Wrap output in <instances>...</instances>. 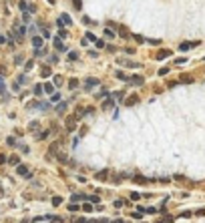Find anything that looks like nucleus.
<instances>
[{
	"instance_id": "obj_35",
	"label": "nucleus",
	"mask_w": 205,
	"mask_h": 223,
	"mask_svg": "<svg viewBox=\"0 0 205 223\" xmlns=\"http://www.w3.org/2000/svg\"><path fill=\"white\" fill-rule=\"evenodd\" d=\"M105 97H107V92H105V90H102V92H99V95H95V99H97V100L105 99Z\"/></svg>"
},
{
	"instance_id": "obj_14",
	"label": "nucleus",
	"mask_w": 205,
	"mask_h": 223,
	"mask_svg": "<svg viewBox=\"0 0 205 223\" xmlns=\"http://www.w3.org/2000/svg\"><path fill=\"white\" fill-rule=\"evenodd\" d=\"M80 209H82L85 213H92V211H95V205H92V203H85Z\"/></svg>"
},
{
	"instance_id": "obj_44",
	"label": "nucleus",
	"mask_w": 205,
	"mask_h": 223,
	"mask_svg": "<svg viewBox=\"0 0 205 223\" xmlns=\"http://www.w3.org/2000/svg\"><path fill=\"white\" fill-rule=\"evenodd\" d=\"M123 205H125V201H121V199L115 201V207H123Z\"/></svg>"
},
{
	"instance_id": "obj_42",
	"label": "nucleus",
	"mask_w": 205,
	"mask_h": 223,
	"mask_svg": "<svg viewBox=\"0 0 205 223\" xmlns=\"http://www.w3.org/2000/svg\"><path fill=\"white\" fill-rule=\"evenodd\" d=\"M95 44H97V48H102V46H105V42H102V40H99V38H97V40H95Z\"/></svg>"
},
{
	"instance_id": "obj_54",
	"label": "nucleus",
	"mask_w": 205,
	"mask_h": 223,
	"mask_svg": "<svg viewBox=\"0 0 205 223\" xmlns=\"http://www.w3.org/2000/svg\"><path fill=\"white\" fill-rule=\"evenodd\" d=\"M54 2H57V0H48V4H54Z\"/></svg>"
},
{
	"instance_id": "obj_27",
	"label": "nucleus",
	"mask_w": 205,
	"mask_h": 223,
	"mask_svg": "<svg viewBox=\"0 0 205 223\" xmlns=\"http://www.w3.org/2000/svg\"><path fill=\"white\" fill-rule=\"evenodd\" d=\"M14 62H16V65L24 62V56H22V54H16V56H14Z\"/></svg>"
},
{
	"instance_id": "obj_12",
	"label": "nucleus",
	"mask_w": 205,
	"mask_h": 223,
	"mask_svg": "<svg viewBox=\"0 0 205 223\" xmlns=\"http://www.w3.org/2000/svg\"><path fill=\"white\" fill-rule=\"evenodd\" d=\"M137 103H139V97H137V95H133L131 99H127V100H125V105H127V107H135Z\"/></svg>"
},
{
	"instance_id": "obj_13",
	"label": "nucleus",
	"mask_w": 205,
	"mask_h": 223,
	"mask_svg": "<svg viewBox=\"0 0 205 223\" xmlns=\"http://www.w3.org/2000/svg\"><path fill=\"white\" fill-rule=\"evenodd\" d=\"M107 175H109V171H107V169H102V171H99V173L95 175V179H99V181H105V179H107Z\"/></svg>"
},
{
	"instance_id": "obj_47",
	"label": "nucleus",
	"mask_w": 205,
	"mask_h": 223,
	"mask_svg": "<svg viewBox=\"0 0 205 223\" xmlns=\"http://www.w3.org/2000/svg\"><path fill=\"white\" fill-rule=\"evenodd\" d=\"M191 215H193L191 211H183V213H181V217H185V219H187V217H191Z\"/></svg>"
},
{
	"instance_id": "obj_10",
	"label": "nucleus",
	"mask_w": 205,
	"mask_h": 223,
	"mask_svg": "<svg viewBox=\"0 0 205 223\" xmlns=\"http://www.w3.org/2000/svg\"><path fill=\"white\" fill-rule=\"evenodd\" d=\"M167 56H171V50L163 48V50H159V52H157V60H163V58H167Z\"/></svg>"
},
{
	"instance_id": "obj_1",
	"label": "nucleus",
	"mask_w": 205,
	"mask_h": 223,
	"mask_svg": "<svg viewBox=\"0 0 205 223\" xmlns=\"http://www.w3.org/2000/svg\"><path fill=\"white\" fill-rule=\"evenodd\" d=\"M77 115H67V119H65V127H67L68 133H72L75 129H77Z\"/></svg>"
},
{
	"instance_id": "obj_40",
	"label": "nucleus",
	"mask_w": 205,
	"mask_h": 223,
	"mask_svg": "<svg viewBox=\"0 0 205 223\" xmlns=\"http://www.w3.org/2000/svg\"><path fill=\"white\" fill-rule=\"evenodd\" d=\"M87 40H92V42H95L97 38H95V34H92V32H87Z\"/></svg>"
},
{
	"instance_id": "obj_41",
	"label": "nucleus",
	"mask_w": 205,
	"mask_h": 223,
	"mask_svg": "<svg viewBox=\"0 0 205 223\" xmlns=\"http://www.w3.org/2000/svg\"><path fill=\"white\" fill-rule=\"evenodd\" d=\"M117 78H121V80H127V77H125V72H121V70H119V72H117Z\"/></svg>"
},
{
	"instance_id": "obj_46",
	"label": "nucleus",
	"mask_w": 205,
	"mask_h": 223,
	"mask_svg": "<svg viewBox=\"0 0 205 223\" xmlns=\"http://www.w3.org/2000/svg\"><path fill=\"white\" fill-rule=\"evenodd\" d=\"M185 62H187V58H177L175 60V65H185Z\"/></svg>"
},
{
	"instance_id": "obj_20",
	"label": "nucleus",
	"mask_w": 205,
	"mask_h": 223,
	"mask_svg": "<svg viewBox=\"0 0 205 223\" xmlns=\"http://www.w3.org/2000/svg\"><path fill=\"white\" fill-rule=\"evenodd\" d=\"M79 209H80V207L77 205V203H70V205H68V211H70V213H77Z\"/></svg>"
},
{
	"instance_id": "obj_11",
	"label": "nucleus",
	"mask_w": 205,
	"mask_h": 223,
	"mask_svg": "<svg viewBox=\"0 0 205 223\" xmlns=\"http://www.w3.org/2000/svg\"><path fill=\"white\" fill-rule=\"evenodd\" d=\"M42 40L44 38H40V36H32V46L34 48H42Z\"/></svg>"
},
{
	"instance_id": "obj_36",
	"label": "nucleus",
	"mask_w": 205,
	"mask_h": 223,
	"mask_svg": "<svg viewBox=\"0 0 205 223\" xmlns=\"http://www.w3.org/2000/svg\"><path fill=\"white\" fill-rule=\"evenodd\" d=\"M72 4H75V8H77V10H80V8H82V2H80V0H75Z\"/></svg>"
},
{
	"instance_id": "obj_2",
	"label": "nucleus",
	"mask_w": 205,
	"mask_h": 223,
	"mask_svg": "<svg viewBox=\"0 0 205 223\" xmlns=\"http://www.w3.org/2000/svg\"><path fill=\"white\" fill-rule=\"evenodd\" d=\"M58 147H60V141H54L52 145L48 147V153H46V161H52V159L58 155Z\"/></svg>"
},
{
	"instance_id": "obj_23",
	"label": "nucleus",
	"mask_w": 205,
	"mask_h": 223,
	"mask_svg": "<svg viewBox=\"0 0 205 223\" xmlns=\"http://www.w3.org/2000/svg\"><path fill=\"white\" fill-rule=\"evenodd\" d=\"M50 75H52L50 67H44V68H42V77H50Z\"/></svg>"
},
{
	"instance_id": "obj_53",
	"label": "nucleus",
	"mask_w": 205,
	"mask_h": 223,
	"mask_svg": "<svg viewBox=\"0 0 205 223\" xmlns=\"http://www.w3.org/2000/svg\"><path fill=\"white\" fill-rule=\"evenodd\" d=\"M4 42H6V38H4V36H0V44H4Z\"/></svg>"
},
{
	"instance_id": "obj_30",
	"label": "nucleus",
	"mask_w": 205,
	"mask_h": 223,
	"mask_svg": "<svg viewBox=\"0 0 205 223\" xmlns=\"http://www.w3.org/2000/svg\"><path fill=\"white\" fill-rule=\"evenodd\" d=\"M60 203H62V199H60V197H52V205H54V207H58Z\"/></svg>"
},
{
	"instance_id": "obj_3",
	"label": "nucleus",
	"mask_w": 205,
	"mask_h": 223,
	"mask_svg": "<svg viewBox=\"0 0 205 223\" xmlns=\"http://www.w3.org/2000/svg\"><path fill=\"white\" fill-rule=\"evenodd\" d=\"M201 44V40H191V42H181L179 44V50L181 52H187V50H191V48H195V46Z\"/></svg>"
},
{
	"instance_id": "obj_56",
	"label": "nucleus",
	"mask_w": 205,
	"mask_h": 223,
	"mask_svg": "<svg viewBox=\"0 0 205 223\" xmlns=\"http://www.w3.org/2000/svg\"><path fill=\"white\" fill-rule=\"evenodd\" d=\"M203 60H205V58H203Z\"/></svg>"
},
{
	"instance_id": "obj_24",
	"label": "nucleus",
	"mask_w": 205,
	"mask_h": 223,
	"mask_svg": "<svg viewBox=\"0 0 205 223\" xmlns=\"http://www.w3.org/2000/svg\"><path fill=\"white\" fill-rule=\"evenodd\" d=\"M6 145H10V147H16V139H14V137H8V139H6Z\"/></svg>"
},
{
	"instance_id": "obj_22",
	"label": "nucleus",
	"mask_w": 205,
	"mask_h": 223,
	"mask_svg": "<svg viewBox=\"0 0 205 223\" xmlns=\"http://www.w3.org/2000/svg\"><path fill=\"white\" fill-rule=\"evenodd\" d=\"M77 58H79V52H75V50L68 52V60H77Z\"/></svg>"
},
{
	"instance_id": "obj_52",
	"label": "nucleus",
	"mask_w": 205,
	"mask_h": 223,
	"mask_svg": "<svg viewBox=\"0 0 205 223\" xmlns=\"http://www.w3.org/2000/svg\"><path fill=\"white\" fill-rule=\"evenodd\" d=\"M72 223H85V219H72Z\"/></svg>"
},
{
	"instance_id": "obj_28",
	"label": "nucleus",
	"mask_w": 205,
	"mask_h": 223,
	"mask_svg": "<svg viewBox=\"0 0 205 223\" xmlns=\"http://www.w3.org/2000/svg\"><path fill=\"white\" fill-rule=\"evenodd\" d=\"M18 6H20V10H22V12H26V10H28V4H26L24 0H22V2H18Z\"/></svg>"
},
{
	"instance_id": "obj_51",
	"label": "nucleus",
	"mask_w": 205,
	"mask_h": 223,
	"mask_svg": "<svg viewBox=\"0 0 205 223\" xmlns=\"http://www.w3.org/2000/svg\"><path fill=\"white\" fill-rule=\"evenodd\" d=\"M195 215H205V209H197V211H195Z\"/></svg>"
},
{
	"instance_id": "obj_29",
	"label": "nucleus",
	"mask_w": 205,
	"mask_h": 223,
	"mask_svg": "<svg viewBox=\"0 0 205 223\" xmlns=\"http://www.w3.org/2000/svg\"><path fill=\"white\" fill-rule=\"evenodd\" d=\"M58 85H62V77L54 75V87H58Z\"/></svg>"
},
{
	"instance_id": "obj_19",
	"label": "nucleus",
	"mask_w": 205,
	"mask_h": 223,
	"mask_svg": "<svg viewBox=\"0 0 205 223\" xmlns=\"http://www.w3.org/2000/svg\"><path fill=\"white\" fill-rule=\"evenodd\" d=\"M68 87H70V90H75L77 87H79V80H77V78H70V82H68Z\"/></svg>"
},
{
	"instance_id": "obj_25",
	"label": "nucleus",
	"mask_w": 205,
	"mask_h": 223,
	"mask_svg": "<svg viewBox=\"0 0 205 223\" xmlns=\"http://www.w3.org/2000/svg\"><path fill=\"white\" fill-rule=\"evenodd\" d=\"M99 195H91V197H89V203H97V205H99Z\"/></svg>"
},
{
	"instance_id": "obj_31",
	"label": "nucleus",
	"mask_w": 205,
	"mask_h": 223,
	"mask_svg": "<svg viewBox=\"0 0 205 223\" xmlns=\"http://www.w3.org/2000/svg\"><path fill=\"white\" fill-rule=\"evenodd\" d=\"M147 42H149V44H153V46H157V44H161V40H157V38H149Z\"/></svg>"
},
{
	"instance_id": "obj_4",
	"label": "nucleus",
	"mask_w": 205,
	"mask_h": 223,
	"mask_svg": "<svg viewBox=\"0 0 205 223\" xmlns=\"http://www.w3.org/2000/svg\"><path fill=\"white\" fill-rule=\"evenodd\" d=\"M16 175H20V177H26V175H30V169L26 167V165H16Z\"/></svg>"
},
{
	"instance_id": "obj_7",
	"label": "nucleus",
	"mask_w": 205,
	"mask_h": 223,
	"mask_svg": "<svg viewBox=\"0 0 205 223\" xmlns=\"http://www.w3.org/2000/svg\"><path fill=\"white\" fill-rule=\"evenodd\" d=\"M54 48H57L58 52H67L68 48L65 44H62V40H60V38H54Z\"/></svg>"
},
{
	"instance_id": "obj_34",
	"label": "nucleus",
	"mask_w": 205,
	"mask_h": 223,
	"mask_svg": "<svg viewBox=\"0 0 205 223\" xmlns=\"http://www.w3.org/2000/svg\"><path fill=\"white\" fill-rule=\"evenodd\" d=\"M65 109H67V103H60V105L57 107V111H58V113H62Z\"/></svg>"
},
{
	"instance_id": "obj_55",
	"label": "nucleus",
	"mask_w": 205,
	"mask_h": 223,
	"mask_svg": "<svg viewBox=\"0 0 205 223\" xmlns=\"http://www.w3.org/2000/svg\"><path fill=\"white\" fill-rule=\"evenodd\" d=\"M0 85H2V78H0Z\"/></svg>"
},
{
	"instance_id": "obj_8",
	"label": "nucleus",
	"mask_w": 205,
	"mask_h": 223,
	"mask_svg": "<svg viewBox=\"0 0 205 223\" xmlns=\"http://www.w3.org/2000/svg\"><path fill=\"white\" fill-rule=\"evenodd\" d=\"M85 87L87 89H92V87H99V78H87V82H85Z\"/></svg>"
},
{
	"instance_id": "obj_48",
	"label": "nucleus",
	"mask_w": 205,
	"mask_h": 223,
	"mask_svg": "<svg viewBox=\"0 0 205 223\" xmlns=\"http://www.w3.org/2000/svg\"><path fill=\"white\" fill-rule=\"evenodd\" d=\"M18 82H20V85H26V75H22V77L18 78Z\"/></svg>"
},
{
	"instance_id": "obj_39",
	"label": "nucleus",
	"mask_w": 205,
	"mask_h": 223,
	"mask_svg": "<svg viewBox=\"0 0 205 223\" xmlns=\"http://www.w3.org/2000/svg\"><path fill=\"white\" fill-rule=\"evenodd\" d=\"M131 199H133V201H139V199H141V193H131Z\"/></svg>"
},
{
	"instance_id": "obj_37",
	"label": "nucleus",
	"mask_w": 205,
	"mask_h": 223,
	"mask_svg": "<svg viewBox=\"0 0 205 223\" xmlns=\"http://www.w3.org/2000/svg\"><path fill=\"white\" fill-rule=\"evenodd\" d=\"M67 28H60V30H58V36H60V38H65V36H67Z\"/></svg>"
},
{
	"instance_id": "obj_50",
	"label": "nucleus",
	"mask_w": 205,
	"mask_h": 223,
	"mask_svg": "<svg viewBox=\"0 0 205 223\" xmlns=\"http://www.w3.org/2000/svg\"><path fill=\"white\" fill-rule=\"evenodd\" d=\"M4 163H6V155H2V153H0V165H4Z\"/></svg>"
},
{
	"instance_id": "obj_38",
	"label": "nucleus",
	"mask_w": 205,
	"mask_h": 223,
	"mask_svg": "<svg viewBox=\"0 0 205 223\" xmlns=\"http://www.w3.org/2000/svg\"><path fill=\"white\" fill-rule=\"evenodd\" d=\"M58 161H60V163H67V155H62V153H58Z\"/></svg>"
},
{
	"instance_id": "obj_18",
	"label": "nucleus",
	"mask_w": 205,
	"mask_h": 223,
	"mask_svg": "<svg viewBox=\"0 0 205 223\" xmlns=\"http://www.w3.org/2000/svg\"><path fill=\"white\" fill-rule=\"evenodd\" d=\"M179 82H185V85H191V82H193V77H181V78H179Z\"/></svg>"
},
{
	"instance_id": "obj_15",
	"label": "nucleus",
	"mask_w": 205,
	"mask_h": 223,
	"mask_svg": "<svg viewBox=\"0 0 205 223\" xmlns=\"http://www.w3.org/2000/svg\"><path fill=\"white\" fill-rule=\"evenodd\" d=\"M52 90H54V85H50V82H46L44 87H42V92H46V95H50Z\"/></svg>"
},
{
	"instance_id": "obj_43",
	"label": "nucleus",
	"mask_w": 205,
	"mask_h": 223,
	"mask_svg": "<svg viewBox=\"0 0 205 223\" xmlns=\"http://www.w3.org/2000/svg\"><path fill=\"white\" fill-rule=\"evenodd\" d=\"M119 30H121V32H119V34H121V36H123V38H127V36H129V32H127L125 28H119Z\"/></svg>"
},
{
	"instance_id": "obj_21",
	"label": "nucleus",
	"mask_w": 205,
	"mask_h": 223,
	"mask_svg": "<svg viewBox=\"0 0 205 223\" xmlns=\"http://www.w3.org/2000/svg\"><path fill=\"white\" fill-rule=\"evenodd\" d=\"M105 36H107V38H113V36H115V32H113V28H111V26H109V28H105Z\"/></svg>"
},
{
	"instance_id": "obj_17",
	"label": "nucleus",
	"mask_w": 205,
	"mask_h": 223,
	"mask_svg": "<svg viewBox=\"0 0 205 223\" xmlns=\"http://www.w3.org/2000/svg\"><path fill=\"white\" fill-rule=\"evenodd\" d=\"M8 163H10V165H14V167H16V165H20V157H16V155H12L10 159H8Z\"/></svg>"
},
{
	"instance_id": "obj_9",
	"label": "nucleus",
	"mask_w": 205,
	"mask_h": 223,
	"mask_svg": "<svg viewBox=\"0 0 205 223\" xmlns=\"http://www.w3.org/2000/svg\"><path fill=\"white\" fill-rule=\"evenodd\" d=\"M113 107H115V100L113 99H107L105 103H102V111H111Z\"/></svg>"
},
{
	"instance_id": "obj_6",
	"label": "nucleus",
	"mask_w": 205,
	"mask_h": 223,
	"mask_svg": "<svg viewBox=\"0 0 205 223\" xmlns=\"http://www.w3.org/2000/svg\"><path fill=\"white\" fill-rule=\"evenodd\" d=\"M62 24H65V26H70V24H72V20L68 18V14H62V16L58 18V26H60V28H62Z\"/></svg>"
},
{
	"instance_id": "obj_26",
	"label": "nucleus",
	"mask_w": 205,
	"mask_h": 223,
	"mask_svg": "<svg viewBox=\"0 0 205 223\" xmlns=\"http://www.w3.org/2000/svg\"><path fill=\"white\" fill-rule=\"evenodd\" d=\"M34 95H36V97H40V95H42V87H40V85H36V87H34Z\"/></svg>"
},
{
	"instance_id": "obj_49",
	"label": "nucleus",
	"mask_w": 205,
	"mask_h": 223,
	"mask_svg": "<svg viewBox=\"0 0 205 223\" xmlns=\"http://www.w3.org/2000/svg\"><path fill=\"white\" fill-rule=\"evenodd\" d=\"M50 99L54 100V103H58V100H60V95H57V92H54V95H52V97H50Z\"/></svg>"
},
{
	"instance_id": "obj_33",
	"label": "nucleus",
	"mask_w": 205,
	"mask_h": 223,
	"mask_svg": "<svg viewBox=\"0 0 205 223\" xmlns=\"http://www.w3.org/2000/svg\"><path fill=\"white\" fill-rule=\"evenodd\" d=\"M48 135H50V131H48V129H46V131H42V133L38 135V139H46V137H48Z\"/></svg>"
},
{
	"instance_id": "obj_5",
	"label": "nucleus",
	"mask_w": 205,
	"mask_h": 223,
	"mask_svg": "<svg viewBox=\"0 0 205 223\" xmlns=\"http://www.w3.org/2000/svg\"><path fill=\"white\" fill-rule=\"evenodd\" d=\"M129 82H131L133 87H143V77L135 75V77H131V78H129Z\"/></svg>"
},
{
	"instance_id": "obj_32",
	"label": "nucleus",
	"mask_w": 205,
	"mask_h": 223,
	"mask_svg": "<svg viewBox=\"0 0 205 223\" xmlns=\"http://www.w3.org/2000/svg\"><path fill=\"white\" fill-rule=\"evenodd\" d=\"M167 72H169V68H167V67H163V68H159V77H165V75H167Z\"/></svg>"
},
{
	"instance_id": "obj_45",
	"label": "nucleus",
	"mask_w": 205,
	"mask_h": 223,
	"mask_svg": "<svg viewBox=\"0 0 205 223\" xmlns=\"http://www.w3.org/2000/svg\"><path fill=\"white\" fill-rule=\"evenodd\" d=\"M135 40H137V42H145V38H143L141 34H135Z\"/></svg>"
},
{
	"instance_id": "obj_16",
	"label": "nucleus",
	"mask_w": 205,
	"mask_h": 223,
	"mask_svg": "<svg viewBox=\"0 0 205 223\" xmlns=\"http://www.w3.org/2000/svg\"><path fill=\"white\" fill-rule=\"evenodd\" d=\"M38 127H40V123H38V121H32V123L28 125V129H30V133H36V131H38Z\"/></svg>"
}]
</instances>
